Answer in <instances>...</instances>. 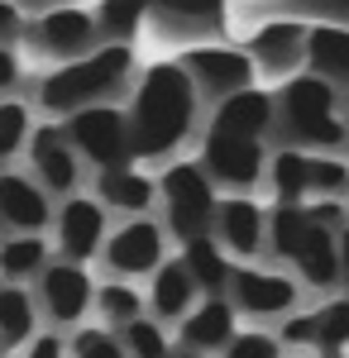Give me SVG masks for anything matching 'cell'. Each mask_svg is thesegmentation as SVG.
<instances>
[{
  "label": "cell",
  "mask_w": 349,
  "mask_h": 358,
  "mask_svg": "<svg viewBox=\"0 0 349 358\" xmlns=\"http://www.w3.org/2000/svg\"><path fill=\"white\" fill-rule=\"evenodd\" d=\"M196 120V86L182 62H153L135 91L130 110V143L135 158H167Z\"/></svg>",
  "instance_id": "1"
},
{
  "label": "cell",
  "mask_w": 349,
  "mask_h": 358,
  "mask_svg": "<svg viewBox=\"0 0 349 358\" xmlns=\"http://www.w3.org/2000/svg\"><path fill=\"white\" fill-rule=\"evenodd\" d=\"M130 67H135L130 43H110L86 57H72L67 67H57L39 82V106L48 115H77L86 106H101L110 91L130 82Z\"/></svg>",
  "instance_id": "2"
},
{
  "label": "cell",
  "mask_w": 349,
  "mask_h": 358,
  "mask_svg": "<svg viewBox=\"0 0 349 358\" xmlns=\"http://www.w3.org/2000/svg\"><path fill=\"white\" fill-rule=\"evenodd\" d=\"M268 239L278 258H292L296 273L311 287H335L340 282V248H335V229H325L306 215V206H282L268 215Z\"/></svg>",
  "instance_id": "3"
},
{
  "label": "cell",
  "mask_w": 349,
  "mask_h": 358,
  "mask_svg": "<svg viewBox=\"0 0 349 358\" xmlns=\"http://www.w3.org/2000/svg\"><path fill=\"white\" fill-rule=\"evenodd\" d=\"M273 106L282 110V124H287V134L301 148H335V143H345V120L335 115V91L321 77H311V72L292 77Z\"/></svg>",
  "instance_id": "4"
},
{
  "label": "cell",
  "mask_w": 349,
  "mask_h": 358,
  "mask_svg": "<svg viewBox=\"0 0 349 358\" xmlns=\"http://www.w3.org/2000/svg\"><path fill=\"white\" fill-rule=\"evenodd\" d=\"M62 134L77 148V158H91L101 172H110V167H135L130 115L115 110V106H86V110L67 115Z\"/></svg>",
  "instance_id": "5"
},
{
  "label": "cell",
  "mask_w": 349,
  "mask_h": 358,
  "mask_svg": "<svg viewBox=\"0 0 349 358\" xmlns=\"http://www.w3.org/2000/svg\"><path fill=\"white\" fill-rule=\"evenodd\" d=\"M158 192H163V201H167V224H172V234H177L182 244L211 234L215 187H211V177L201 172V163H172L163 172Z\"/></svg>",
  "instance_id": "6"
},
{
  "label": "cell",
  "mask_w": 349,
  "mask_h": 358,
  "mask_svg": "<svg viewBox=\"0 0 349 358\" xmlns=\"http://www.w3.org/2000/svg\"><path fill=\"white\" fill-rule=\"evenodd\" d=\"M201 172L211 182H225L235 192H249L259 177H264V138H240V134H206L201 148Z\"/></svg>",
  "instance_id": "7"
},
{
  "label": "cell",
  "mask_w": 349,
  "mask_h": 358,
  "mask_svg": "<svg viewBox=\"0 0 349 358\" xmlns=\"http://www.w3.org/2000/svg\"><path fill=\"white\" fill-rule=\"evenodd\" d=\"M182 72L191 77L196 91H206L215 101H230V96H240L254 86V57L249 53H235V48H191L182 57Z\"/></svg>",
  "instance_id": "8"
},
{
  "label": "cell",
  "mask_w": 349,
  "mask_h": 358,
  "mask_svg": "<svg viewBox=\"0 0 349 358\" xmlns=\"http://www.w3.org/2000/svg\"><path fill=\"white\" fill-rule=\"evenodd\" d=\"M230 306L249 310V315H282L296 306V282H287L282 273H264V268H230Z\"/></svg>",
  "instance_id": "9"
},
{
  "label": "cell",
  "mask_w": 349,
  "mask_h": 358,
  "mask_svg": "<svg viewBox=\"0 0 349 358\" xmlns=\"http://www.w3.org/2000/svg\"><path fill=\"white\" fill-rule=\"evenodd\" d=\"M29 163H34V177L48 196H67L77 187V148L67 143L62 124H43L29 134Z\"/></svg>",
  "instance_id": "10"
},
{
  "label": "cell",
  "mask_w": 349,
  "mask_h": 358,
  "mask_svg": "<svg viewBox=\"0 0 349 358\" xmlns=\"http://www.w3.org/2000/svg\"><path fill=\"white\" fill-rule=\"evenodd\" d=\"M106 263L120 277H144L158 273L163 263V229L153 220H130L125 229H115L106 239Z\"/></svg>",
  "instance_id": "11"
},
{
  "label": "cell",
  "mask_w": 349,
  "mask_h": 358,
  "mask_svg": "<svg viewBox=\"0 0 349 358\" xmlns=\"http://www.w3.org/2000/svg\"><path fill=\"white\" fill-rule=\"evenodd\" d=\"M101 244H106V206H96L91 196H67L57 210V248L67 253V263H86Z\"/></svg>",
  "instance_id": "12"
},
{
  "label": "cell",
  "mask_w": 349,
  "mask_h": 358,
  "mask_svg": "<svg viewBox=\"0 0 349 358\" xmlns=\"http://www.w3.org/2000/svg\"><path fill=\"white\" fill-rule=\"evenodd\" d=\"M48 220H53L48 192H43L34 177L0 172V224H5V229H15V234H39Z\"/></svg>",
  "instance_id": "13"
},
{
  "label": "cell",
  "mask_w": 349,
  "mask_h": 358,
  "mask_svg": "<svg viewBox=\"0 0 349 358\" xmlns=\"http://www.w3.org/2000/svg\"><path fill=\"white\" fill-rule=\"evenodd\" d=\"M39 296L57 325H72L91 306V277L81 273V263H48L39 273Z\"/></svg>",
  "instance_id": "14"
},
{
  "label": "cell",
  "mask_w": 349,
  "mask_h": 358,
  "mask_svg": "<svg viewBox=\"0 0 349 358\" xmlns=\"http://www.w3.org/2000/svg\"><path fill=\"white\" fill-rule=\"evenodd\" d=\"M34 38L57 57H86L91 38H96V15L91 10H77V5H57L48 15H39Z\"/></svg>",
  "instance_id": "15"
},
{
  "label": "cell",
  "mask_w": 349,
  "mask_h": 358,
  "mask_svg": "<svg viewBox=\"0 0 349 358\" xmlns=\"http://www.w3.org/2000/svg\"><path fill=\"white\" fill-rule=\"evenodd\" d=\"M215 220H220V239L235 248L240 258H254L259 248L268 244V220H264V210H259L249 196L215 201Z\"/></svg>",
  "instance_id": "16"
},
{
  "label": "cell",
  "mask_w": 349,
  "mask_h": 358,
  "mask_svg": "<svg viewBox=\"0 0 349 358\" xmlns=\"http://www.w3.org/2000/svg\"><path fill=\"white\" fill-rule=\"evenodd\" d=\"M182 339H187L191 354H215L235 339V306L225 296H206L201 306L187 310V325H182Z\"/></svg>",
  "instance_id": "17"
},
{
  "label": "cell",
  "mask_w": 349,
  "mask_h": 358,
  "mask_svg": "<svg viewBox=\"0 0 349 358\" xmlns=\"http://www.w3.org/2000/svg\"><path fill=\"white\" fill-rule=\"evenodd\" d=\"M273 115H278V106H273L268 91H240V96H230V101H220V110H215L211 129H220V134H240V138H264V129L273 124Z\"/></svg>",
  "instance_id": "18"
},
{
  "label": "cell",
  "mask_w": 349,
  "mask_h": 358,
  "mask_svg": "<svg viewBox=\"0 0 349 358\" xmlns=\"http://www.w3.org/2000/svg\"><path fill=\"white\" fill-rule=\"evenodd\" d=\"M306 62L321 82H349V29H306Z\"/></svg>",
  "instance_id": "19"
},
{
  "label": "cell",
  "mask_w": 349,
  "mask_h": 358,
  "mask_svg": "<svg viewBox=\"0 0 349 358\" xmlns=\"http://www.w3.org/2000/svg\"><path fill=\"white\" fill-rule=\"evenodd\" d=\"M249 53L259 57L268 72H292L296 62L306 57V29L301 24H268L259 38H254Z\"/></svg>",
  "instance_id": "20"
},
{
  "label": "cell",
  "mask_w": 349,
  "mask_h": 358,
  "mask_svg": "<svg viewBox=\"0 0 349 358\" xmlns=\"http://www.w3.org/2000/svg\"><path fill=\"white\" fill-rule=\"evenodd\" d=\"M34 296H29L20 282H5L0 287V349H15V344H29L34 339Z\"/></svg>",
  "instance_id": "21"
},
{
  "label": "cell",
  "mask_w": 349,
  "mask_h": 358,
  "mask_svg": "<svg viewBox=\"0 0 349 358\" xmlns=\"http://www.w3.org/2000/svg\"><path fill=\"white\" fill-rule=\"evenodd\" d=\"M191 296H196V282H191L187 263H158V273H153V310L163 320L187 315Z\"/></svg>",
  "instance_id": "22"
},
{
  "label": "cell",
  "mask_w": 349,
  "mask_h": 358,
  "mask_svg": "<svg viewBox=\"0 0 349 358\" xmlns=\"http://www.w3.org/2000/svg\"><path fill=\"white\" fill-rule=\"evenodd\" d=\"M101 201L139 215V210L153 206V182H149L139 167H110V172H101Z\"/></svg>",
  "instance_id": "23"
},
{
  "label": "cell",
  "mask_w": 349,
  "mask_h": 358,
  "mask_svg": "<svg viewBox=\"0 0 349 358\" xmlns=\"http://www.w3.org/2000/svg\"><path fill=\"white\" fill-rule=\"evenodd\" d=\"M182 263H187L191 282H196V292H225V282H230V263H225V253L211 244V234H201V239H187V253H182Z\"/></svg>",
  "instance_id": "24"
},
{
  "label": "cell",
  "mask_w": 349,
  "mask_h": 358,
  "mask_svg": "<svg viewBox=\"0 0 349 358\" xmlns=\"http://www.w3.org/2000/svg\"><path fill=\"white\" fill-rule=\"evenodd\" d=\"M48 268V244L39 234H15L0 244V277L5 282H25V277Z\"/></svg>",
  "instance_id": "25"
},
{
  "label": "cell",
  "mask_w": 349,
  "mask_h": 358,
  "mask_svg": "<svg viewBox=\"0 0 349 358\" xmlns=\"http://www.w3.org/2000/svg\"><path fill=\"white\" fill-rule=\"evenodd\" d=\"M149 15L177 29H206L225 20V0H149Z\"/></svg>",
  "instance_id": "26"
},
{
  "label": "cell",
  "mask_w": 349,
  "mask_h": 358,
  "mask_svg": "<svg viewBox=\"0 0 349 358\" xmlns=\"http://www.w3.org/2000/svg\"><path fill=\"white\" fill-rule=\"evenodd\" d=\"M144 15H149V0H106L96 10V34H110L115 43H130Z\"/></svg>",
  "instance_id": "27"
},
{
  "label": "cell",
  "mask_w": 349,
  "mask_h": 358,
  "mask_svg": "<svg viewBox=\"0 0 349 358\" xmlns=\"http://www.w3.org/2000/svg\"><path fill=\"white\" fill-rule=\"evenodd\" d=\"M306 158L311 153H301V148H287V153L273 158V192H278L282 206H301V196H306Z\"/></svg>",
  "instance_id": "28"
},
{
  "label": "cell",
  "mask_w": 349,
  "mask_h": 358,
  "mask_svg": "<svg viewBox=\"0 0 349 358\" xmlns=\"http://www.w3.org/2000/svg\"><path fill=\"white\" fill-rule=\"evenodd\" d=\"M349 187V167L340 158H321V153H311L306 158V196H340Z\"/></svg>",
  "instance_id": "29"
},
{
  "label": "cell",
  "mask_w": 349,
  "mask_h": 358,
  "mask_svg": "<svg viewBox=\"0 0 349 358\" xmlns=\"http://www.w3.org/2000/svg\"><path fill=\"white\" fill-rule=\"evenodd\" d=\"M96 306H101V315H106L110 325H130V320H139V310H144V301H139V292L130 282H106L96 292Z\"/></svg>",
  "instance_id": "30"
},
{
  "label": "cell",
  "mask_w": 349,
  "mask_h": 358,
  "mask_svg": "<svg viewBox=\"0 0 349 358\" xmlns=\"http://www.w3.org/2000/svg\"><path fill=\"white\" fill-rule=\"evenodd\" d=\"M29 134H34L29 106H20V101H0V163L20 153V148L29 143Z\"/></svg>",
  "instance_id": "31"
},
{
  "label": "cell",
  "mask_w": 349,
  "mask_h": 358,
  "mask_svg": "<svg viewBox=\"0 0 349 358\" xmlns=\"http://www.w3.org/2000/svg\"><path fill=\"white\" fill-rule=\"evenodd\" d=\"M316 349H345L349 344V301H330V306H321L316 315Z\"/></svg>",
  "instance_id": "32"
},
{
  "label": "cell",
  "mask_w": 349,
  "mask_h": 358,
  "mask_svg": "<svg viewBox=\"0 0 349 358\" xmlns=\"http://www.w3.org/2000/svg\"><path fill=\"white\" fill-rule=\"evenodd\" d=\"M125 330V354L130 358H172L167 354V334L153 325V320H130V325H120Z\"/></svg>",
  "instance_id": "33"
},
{
  "label": "cell",
  "mask_w": 349,
  "mask_h": 358,
  "mask_svg": "<svg viewBox=\"0 0 349 358\" xmlns=\"http://www.w3.org/2000/svg\"><path fill=\"white\" fill-rule=\"evenodd\" d=\"M72 358H130V354L110 330H77L72 334Z\"/></svg>",
  "instance_id": "34"
},
{
  "label": "cell",
  "mask_w": 349,
  "mask_h": 358,
  "mask_svg": "<svg viewBox=\"0 0 349 358\" xmlns=\"http://www.w3.org/2000/svg\"><path fill=\"white\" fill-rule=\"evenodd\" d=\"M225 358H282L273 334H235L225 344Z\"/></svg>",
  "instance_id": "35"
},
{
  "label": "cell",
  "mask_w": 349,
  "mask_h": 358,
  "mask_svg": "<svg viewBox=\"0 0 349 358\" xmlns=\"http://www.w3.org/2000/svg\"><path fill=\"white\" fill-rule=\"evenodd\" d=\"M282 344H311V349H316V320H311V315L287 320V325H282Z\"/></svg>",
  "instance_id": "36"
},
{
  "label": "cell",
  "mask_w": 349,
  "mask_h": 358,
  "mask_svg": "<svg viewBox=\"0 0 349 358\" xmlns=\"http://www.w3.org/2000/svg\"><path fill=\"white\" fill-rule=\"evenodd\" d=\"M20 29H25V20H20V10H15V0H0V43H10V38H20Z\"/></svg>",
  "instance_id": "37"
},
{
  "label": "cell",
  "mask_w": 349,
  "mask_h": 358,
  "mask_svg": "<svg viewBox=\"0 0 349 358\" xmlns=\"http://www.w3.org/2000/svg\"><path fill=\"white\" fill-rule=\"evenodd\" d=\"M15 82H20V57L10 43H0V91H10Z\"/></svg>",
  "instance_id": "38"
},
{
  "label": "cell",
  "mask_w": 349,
  "mask_h": 358,
  "mask_svg": "<svg viewBox=\"0 0 349 358\" xmlns=\"http://www.w3.org/2000/svg\"><path fill=\"white\" fill-rule=\"evenodd\" d=\"M29 358H67V349H62L57 334H39V339L29 344Z\"/></svg>",
  "instance_id": "39"
},
{
  "label": "cell",
  "mask_w": 349,
  "mask_h": 358,
  "mask_svg": "<svg viewBox=\"0 0 349 358\" xmlns=\"http://www.w3.org/2000/svg\"><path fill=\"white\" fill-rule=\"evenodd\" d=\"M335 248H340V282L349 287V224L335 229Z\"/></svg>",
  "instance_id": "40"
},
{
  "label": "cell",
  "mask_w": 349,
  "mask_h": 358,
  "mask_svg": "<svg viewBox=\"0 0 349 358\" xmlns=\"http://www.w3.org/2000/svg\"><path fill=\"white\" fill-rule=\"evenodd\" d=\"M316 358H340V354H335V349H316Z\"/></svg>",
  "instance_id": "41"
},
{
  "label": "cell",
  "mask_w": 349,
  "mask_h": 358,
  "mask_svg": "<svg viewBox=\"0 0 349 358\" xmlns=\"http://www.w3.org/2000/svg\"><path fill=\"white\" fill-rule=\"evenodd\" d=\"M172 358H206V354H191V349H182V354H172Z\"/></svg>",
  "instance_id": "42"
},
{
  "label": "cell",
  "mask_w": 349,
  "mask_h": 358,
  "mask_svg": "<svg viewBox=\"0 0 349 358\" xmlns=\"http://www.w3.org/2000/svg\"><path fill=\"white\" fill-rule=\"evenodd\" d=\"M345 138H349V124H345Z\"/></svg>",
  "instance_id": "43"
}]
</instances>
